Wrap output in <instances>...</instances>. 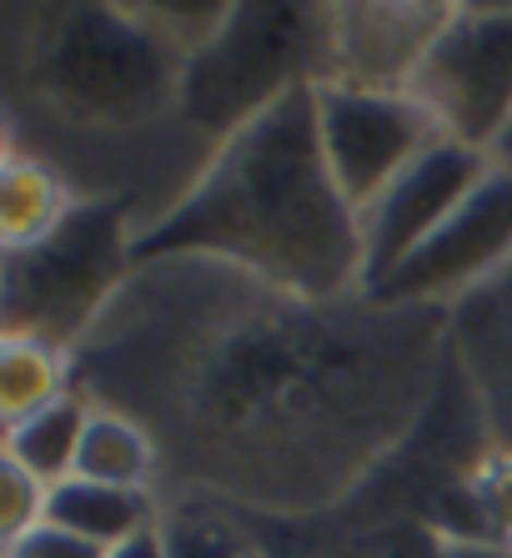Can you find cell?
<instances>
[{"mask_svg":"<svg viewBox=\"0 0 512 558\" xmlns=\"http://www.w3.org/2000/svg\"><path fill=\"white\" fill-rule=\"evenodd\" d=\"M131 257H227L296 298L362 287V217L321 156L317 86L231 131L176 207L131 236Z\"/></svg>","mask_w":512,"mask_h":558,"instance_id":"obj_1","label":"cell"},{"mask_svg":"<svg viewBox=\"0 0 512 558\" xmlns=\"http://www.w3.org/2000/svg\"><path fill=\"white\" fill-rule=\"evenodd\" d=\"M31 76L61 117L131 126L181 101L186 56L136 5H65L36 36Z\"/></svg>","mask_w":512,"mask_h":558,"instance_id":"obj_2","label":"cell"},{"mask_svg":"<svg viewBox=\"0 0 512 558\" xmlns=\"http://www.w3.org/2000/svg\"><path fill=\"white\" fill-rule=\"evenodd\" d=\"M332 76V5H231L227 26L186 61L181 111L227 142L271 101Z\"/></svg>","mask_w":512,"mask_h":558,"instance_id":"obj_3","label":"cell"},{"mask_svg":"<svg viewBox=\"0 0 512 558\" xmlns=\"http://www.w3.org/2000/svg\"><path fill=\"white\" fill-rule=\"evenodd\" d=\"M407 96L448 142L498 156L512 126V5H452Z\"/></svg>","mask_w":512,"mask_h":558,"instance_id":"obj_4","label":"cell"},{"mask_svg":"<svg viewBox=\"0 0 512 558\" xmlns=\"http://www.w3.org/2000/svg\"><path fill=\"white\" fill-rule=\"evenodd\" d=\"M321 156L352 211H367L423 151L442 142L437 121L407 92H367L346 81L317 86Z\"/></svg>","mask_w":512,"mask_h":558,"instance_id":"obj_5","label":"cell"},{"mask_svg":"<svg viewBox=\"0 0 512 558\" xmlns=\"http://www.w3.org/2000/svg\"><path fill=\"white\" fill-rule=\"evenodd\" d=\"M115 232H121L115 217L76 207L51 242L15 252L11 277H5V307H11L5 332H36V338L61 342L65 323L86 317L106 282L121 272V262L131 257V242H121Z\"/></svg>","mask_w":512,"mask_h":558,"instance_id":"obj_6","label":"cell"},{"mask_svg":"<svg viewBox=\"0 0 512 558\" xmlns=\"http://www.w3.org/2000/svg\"><path fill=\"white\" fill-rule=\"evenodd\" d=\"M498 167V156L473 151L462 142H442L423 151L362 211V292L382 287L412 252L462 207V196Z\"/></svg>","mask_w":512,"mask_h":558,"instance_id":"obj_7","label":"cell"},{"mask_svg":"<svg viewBox=\"0 0 512 558\" xmlns=\"http://www.w3.org/2000/svg\"><path fill=\"white\" fill-rule=\"evenodd\" d=\"M512 257V167L498 161L473 192L462 196L423 247L402 262L382 287H371V302H437L462 287L483 282Z\"/></svg>","mask_w":512,"mask_h":558,"instance_id":"obj_8","label":"cell"},{"mask_svg":"<svg viewBox=\"0 0 512 558\" xmlns=\"http://www.w3.org/2000/svg\"><path fill=\"white\" fill-rule=\"evenodd\" d=\"M452 5H332V76L367 92H407Z\"/></svg>","mask_w":512,"mask_h":558,"instance_id":"obj_9","label":"cell"},{"mask_svg":"<svg viewBox=\"0 0 512 558\" xmlns=\"http://www.w3.org/2000/svg\"><path fill=\"white\" fill-rule=\"evenodd\" d=\"M46 523L76 533L96 548H121L126 538L156 529V508L136 488H111V483H86V478H61L51 483L46 498Z\"/></svg>","mask_w":512,"mask_h":558,"instance_id":"obj_10","label":"cell"},{"mask_svg":"<svg viewBox=\"0 0 512 558\" xmlns=\"http://www.w3.org/2000/svg\"><path fill=\"white\" fill-rule=\"evenodd\" d=\"M71 211H76L71 192L51 167H40L21 151H5V167H0V242H5V257L51 242Z\"/></svg>","mask_w":512,"mask_h":558,"instance_id":"obj_11","label":"cell"},{"mask_svg":"<svg viewBox=\"0 0 512 558\" xmlns=\"http://www.w3.org/2000/svg\"><path fill=\"white\" fill-rule=\"evenodd\" d=\"M65 352L36 332H5L0 342V417L5 428L65 403Z\"/></svg>","mask_w":512,"mask_h":558,"instance_id":"obj_12","label":"cell"},{"mask_svg":"<svg viewBox=\"0 0 512 558\" xmlns=\"http://www.w3.org/2000/svg\"><path fill=\"white\" fill-rule=\"evenodd\" d=\"M151 468H156L151 438H146L131 417H121V413H90L86 417V433H81V448H76V473H71V478L111 483V488H136V494H146Z\"/></svg>","mask_w":512,"mask_h":558,"instance_id":"obj_13","label":"cell"},{"mask_svg":"<svg viewBox=\"0 0 512 558\" xmlns=\"http://www.w3.org/2000/svg\"><path fill=\"white\" fill-rule=\"evenodd\" d=\"M86 417H90V408H81L76 398H65V403L5 428V453L0 458L21 463L40 483L71 478L76 473V448H81V433H86Z\"/></svg>","mask_w":512,"mask_h":558,"instance_id":"obj_14","label":"cell"},{"mask_svg":"<svg viewBox=\"0 0 512 558\" xmlns=\"http://www.w3.org/2000/svg\"><path fill=\"white\" fill-rule=\"evenodd\" d=\"M467 498L483 519V538L512 548V453L483 458L477 473L467 478Z\"/></svg>","mask_w":512,"mask_h":558,"instance_id":"obj_15","label":"cell"},{"mask_svg":"<svg viewBox=\"0 0 512 558\" xmlns=\"http://www.w3.org/2000/svg\"><path fill=\"white\" fill-rule=\"evenodd\" d=\"M46 498H51V483H40L11 458H0V538L5 544L46 523Z\"/></svg>","mask_w":512,"mask_h":558,"instance_id":"obj_16","label":"cell"},{"mask_svg":"<svg viewBox=\"0 0 512 558\" xmlns=\"http://www.w3.org/2000/svg\"><path fill=\"white\" fill-rule=\"evenodd\" d=\"M5 558H106V548L86 544V538L56 529V523H40V529H31L26 538L5 544Z\"/></svg>","mask_w":512,"mask_h":558,"instance_id":"obj_17","label":"cell"},{"mask_svg":"<svg viewBox=\"0 0 512 558\" xmlns=\"http://www.w3.org/2000/svg\"><path fill=\"white\" fill-rule=\"evenodd\" d=\"M106 558H171V544H167V529L156 523V529L136 533V538H126L121 548H111Z\"/></svg>","mask_w":512,"mask_h":558,"instance_id":"obj_18","label":"cell"},{"mask_svg":"<svg viewBox=\"0 0 512 558\" xmlns=\"http://www.w3.org/2000/svg\"><path fill=\"white\" fill-rule=\"evenodd\" d=\"M437 558H512V548L492 544V538H452V544H442Z\"/></svg>","mask_w":512,"mask_h":558,"instance_id":"obj_19","label":"cell"},{"mask_svg":"<svg viewBox=\"0 0 512 558\" xmlns=\"http://www.w3.org/2000/svg\"><path fill=\"white\" fill-rule=\"evenodd\" d=\"M498 161H508L512 167V126H508V136H502V146H498Z\"/></svg>","mask_w":512,"mask_h":558,"instance_id":"obj_20","label":"cell"}]
</instances>
